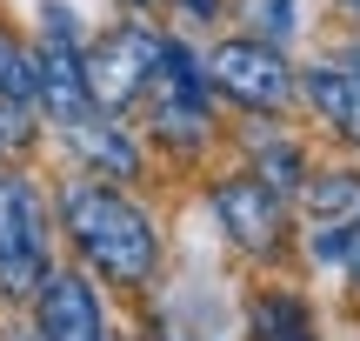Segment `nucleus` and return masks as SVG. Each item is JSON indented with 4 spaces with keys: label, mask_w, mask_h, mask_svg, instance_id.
Instances as JSON below:
<instances>
[{
    "label": "nucleus",
    "mask_w": 360,
    "mask_h": 341,
    "mask_svg": "<svg viewBox=\"0 0 360 341\" xmlns=\"http://www.w3.org/2000/svg\"><path fill=\"white\" fill-rule=\"evenodd\" d=\"M53 194V235H60V261L87 268L114 302L147 308L167 281V221L154 214V201H141V187H114L94 174L67 168Z\"/></svg>",
    "instance_id": "f257e3e1"
},
{
    "label": "nucleus",
    "mask_w": 360,
    "mask_h": 341,
    "mask_svg": "<svg viewBox=\"0 0 360 341\" xmlns=\"http://www.w3.org/2000/svg\"><path fill=\"white\" fill-rule=\"evenodd\" d=\"M134 128L154 147V161H174V168H207V154L227 147V107L207 87L200 34L160 27V74L147 87V101L134 107Z\"/></svg>",
    "instance_id": "f03ea898"
},
{
    "label": "nucleus",
    "mask_w": 360,
    "mask_h": 341,
    "mask_svg": "<svg viewBox=\"0 0 360 341\" xmlns=\"http://www.w3.org/2000/svg\"><path fill=\"white\" fill-rule=\"evenodd\" d=\"M200 208H207V221H214L220 248H227L233 261L260 268V275H287V268L300 261L294 201L274 194L254 168H240V161L214 168V174L200 181Z\"/></svg>",
    "instance_id": "7ed1b4c3"
},
{
    "label": "nucleus",
    "mask_w": 360,
    "mask_h": 341,
    "mask_svg": "<svg viewBox=\"0 0 360 341\" xmlns=\"http://www.w3.org/2000/svg\"><path fill=\"white\" fill-rule=\"evenodd\" d=\"M53 261L60 235L47 181L34 174V161H0V308H20Z\"/></svg>",
    "instance_id": "20e7f679"
},
{
    "label": "nucleus",
    "mask_w": 360,
    "mask_h": 341,
    "mask_svg": "<svg viewBox=\"0 0 360 341\" xmlns=\"http://www.w3.org/2000/svg\"><path fill=\"white\" fill-rule=\"evenodd\" d=\"M207 87L227 114H294V54L254 34H214L200 47Z\"/></svg>",
    "instance_id": "39448f33"
},
{
    "label": "nucleus",
    "mask_w": 360,
    "mask_h": 341,
    "mask_svg": "<svg viewBox=\"0 0 360 341\" xmlns=\"http://www.w3.org/2000/svg\"><path fill=\"white\" fill-rule=\"evenodd\" d=\"M80 67H87V94H94V114H127L147 101L160 74V20H114L101 34H87L80 47Z\"/></svg>",
    "instance_id": "423d86ee"
},
{
    "label": "nucleus",
    "mask_w": 360,
    "mask_h": 341,
    "mask_svg": "<svg viewBox=\"0 0 360 341\" xmlns=\"http://www.w3.org/2000/svg\"><path fill=\"white\" fill-rule=\"evenodd\" d=\"M20 321L34 328V341H120V302L74 261H53L40 275V288L20 302Z\"/></svg>",
    "instance_id": "0eeeda50"
},
{
    "label": "nucleus",
    "mask_w": 360,
    "mask_h": 341,
    "mask_svg": "<svg viewBox=\"0 0 360 341\" xmlns=\"http://www.w3.org/2000/svg\"><path fill=\"white\" fill-rule=\"evenodd\" d=\"M227 147H233V161H240V168H254L260 181H267L274 194H287V201L300 194V181H307L314 161H321L314 134H300L287 114H233Z\"/></svg>",
    "instance_id": "6e6552de"
},
{
    "label": "nucleus",
    "mask_w": 360,
    "mask_h": 341,
    "mask_svg": "<svg viewBox=\"0 0 360 341\" xmlns=\"http://www.w3.org/2000/svg\"><path fill=\"white\" fill-rule=\"evenodd\" d=\"M53 141H60L67 168L94 174V181L141 187L147 174H154V147L141 141V128H134L127 114H87V120H74V128H60Z\"/></svg>",
    "instance_id": "1a4fd4ad"
},
{
    "label": "nucleus",
    "mask_w": 360,
    "mask_h": 341,
    "mask_svg": "<svg viewBox=\"0 0 360 341\" xmlns=\"http://www.w3.org/2000/svg\"><path fill=\"white\" fill-rule=\"evenodd\" d=\"M294 107H307L314 128L360 161V74H347L334 54L294 61Z\"/></svg>",
    "instance_id": "9d476101"
},
{
    "label": "nucleus",
    "mask_w": 360,
    "mask_h": 341,
    "mask_svg": "<svg viewBox=\"0 0 360 341\" xmlns=\"http://www.w3.org/2000/svg\"><path fill=\"white\" fill-rule=\"evenodd\" d=\"M240 341H327L321 302L294 275H267L240 294Z\"/></svg>",
    "instance_id": "9b49d317"
},
{
    "label": "nucleus",
    "mask_w": 360,
    "mask_h": 341,
    "mask_svg": "<svg viewBox=\"0 0 360 341\" xmlns=\"http://www.w3.org/2000/svg\"><path fill=\"white\" fill-rule=\"evenodd\" d=\"M360 214V161H314V174L294 194V221L300 228H340Z\"/></svg>",
    "instance_id": "f8f14e48"
},
{
    "label": "nucleus",
    "mask_w": 360,
    "mask_h": 341,
    "mask_svg": "<svg viewBox=\"0 0 360 341\" xmlns=\"http://www.w3.org/2000/svg\"><path fill=\"white\" fill-rule=\"evenodd\" d=\"M227 20H240V34L267 47H294L307 27V0H227Z\"/></svg>",
    "instance_id": "ddd939ff"
},
{
    "label": "nucleus",
    "mask_w": 360,
    "mask_h": 341,
    "mask_svg": "<svg viewBox=\"0 0 360 341\" xmlns=\"http://www.w3.org/2000/svg\"><path fill=\"white\" fill-rule=\"evenodd\" d=\"M0 101L34 107V40H20L7 20H0Z\"/></svg>",
    "instance_id": "4468645a"
},
{
    "label": "nucleus",
    "mask_w": 360,
    "mask_h": 341,
    "mask_svg": "<svg viewBox=\"0 0 360 341\" xmlns=\"http://www.w3.org/2000/svg\"><path fill=\"white\" fill-rule=\"evenodd\" d=\"M160 7L180 20V34H207V27L227 20V0H160Z\"/></svg>",
    "instance_id": "2eb2a0df"
},
{
    "label": "nucleus",
    "mask_w": 360,
    "mask_h": 341,
    "mask_svg": "<svg viewBox=\"0 0 360 341\" xmlns=\"http://www.w3.org/2000/svg\"><path fill=\"white\" fill-rule=\"evenodd\" d=\"M334 275H340V288L360 302V214L347 221V235H340V268H334Z\"/></svg>",
    "instance_id": "dca6fc26"
},
{
    "label": "nucleus",
    "mask_w": 360,
    "mask_h": 341,
    "mask_svg": "<svg viewBox=\"0 0 360 341\" xmlns=\"http://www.w3.org/2000/svg\"><path fill=\"white\" fill-rule=\"evenodd\" d=\"M0 341H34V328L20 321V308H0Z\"/></svg>",
    "instance_id": "f3484780"
},
{
    "label": "nucleus",
    "mask_w": 360,
    "mask_h": 341,
    "mask_svg": "<svg viewBox=\"0 0 360 341\" xmlns=\"http://www.w3.org/2000/svg\"><path fill=\"white\" fill-rule=\"evenodd\" d=\"M334 13L347 20V34H360V0H334Z\"/></svg>",
    "instance_id": "a211bd4d"
},
{
    "label": "nucleus",
    "mask_w": 360,
    "mask_h": 341,
    "mask_svg": "<svg viewBox=\"0 0 360 341\" xmlns=\"http://www.w3.org/2000/svg\"><path fill=\"white\" fill-rule=\"evenodd\" d=\"M120 341H160V335L147 328V321H134V328H120Z\"/></svg>",
    "instance_id": "6ab92c4d"
},
{
    "label": "nucleus",
    "mask_w": 360,
    "mask_h": 341,
    "mask_svg": "<svg viewBox=\"0 0 360 341\" xmlns=\"http://www.w3.org/2000/svg\"><path fill=\"white\" fill-rule=\"evenodd\" d=\"M120 7H127V13H147V7H160V0H120Z\"/></svg>",
    "instance_id": "aec40b11"
}]
</instances>
